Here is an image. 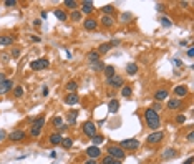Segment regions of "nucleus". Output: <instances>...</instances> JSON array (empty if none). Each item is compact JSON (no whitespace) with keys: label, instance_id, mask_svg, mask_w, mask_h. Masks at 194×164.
Here are the masks:
<instances>
[{"label":"nucleus","instance_id":"nucleus-1","mask_svg":"<svg viewBox=\"0 0 194 164\" xmlns=\"http://www.w3.org/2000/svg\"><path fill=\"white\" fill-rule=\"evenodd\" d=\"M144 118H146V123H148V128H151L153 131H159V126H161V120H159V113H156L154 109L148 108L144 111Z\"/></svg>","mask_w":194,"mask_h":164},{"label":"nucleus","instance_id":"nucleus-2","mask_svg":"<svg viewBox=\"0 0 194 164\" xmlns=\"http://www.w3.org/2000/svg\"><path fill=\"white\" fill-rule=\"evenodd\" d=\"M106 153H108V156H111V158L118 159V161H123V159H125V156H126L125 149H121V147H119L118 144H111V146H108V147H106Z\"/></svg>","mask_w":194,"mask_h":164},{"label":"nucleus","instance_id":"nucleus-3","mask_svg":"<svg viewBox=\"0 0 194 164\" xmlns=\"http://www.w3.org/2000/svg\"><path fill=\"white\" fill-rule=\"evenodd\" d=\"M106 85H108L110 88H123L125 86V78L119 76V75H114L106 80Z\"/></svg>","mask_w":194,"mask_h":164},{"label":"nucleus","instance_id":"nucleus-4","mask_svg":"<svg viewBox=\"0 0 194 164\" xmlns=\"http://www.w3.org/2000/svg\"><path fill=\"white\" fill-rule=\"evenodd\" d=\"M118 146L121 147V149L134 151V149H138V147H139V141H138V139H123Z\"/></svg>","mask_w":194,"mask_h":164},{"label":"nucleus","instance_id":"nucleus-5","mask_svg":"<svg viewBox=\"0 0 194 164\" xmlns=\"http://www.w3.org/2000/svg\"><path fill=\"white\" fill-rule=\"evenodd\" d=\"M81 129H83L85 136H88V138H93V136H96V124H95L93 121H86V123H83V126H81Z\"/></svg>","mask_w":194,"mask_h":164},{"label":"nucleus","instance_id":"nucleus-6","mask_svg":"<svg viewBox=\"0 0 194 164\" xmlns=\"http://www.w3.org/2000/svg\"><path fill=\"white\" fill-rule=\"evenodd\" d=\"M48 67H50V60H47V58H40V60L30 63V68L35 70V71H38V70H47Z\"/></svg>","mask_w":194,"mask_h":164},{"label":"nucleus","instance_id":"nucleus-7","mask_svg":"<svg viewBox=\"0 0 194 164\" xmlns=\"http://www.w3.org/2000/svg\"><path fill=\"white\" fill-rule=\"evenodd\" d=\"M163 138H164V134L161 131H153L149 136L146 138V143L148 144H158V143L163 141Z\"/></svg>","mask_w":194,"mask_h":164},{"label":"nucleus","instance_id":"nucleus-8","mask_svg":"<svg viewBox=\"0 0 194 164\" xmlns=\"http://www.w3.org/2000/svg\"><path fill=\"white\" fill-rule=\"evenodd\" d=\"M25 138H27V133L25 131H22V129H15V131H12V133L9 134V139L10 141H15V143L23 141Z\"/></svg>","mask_w":194,"mask_h":164},{"label":"nucleus","instance_id":"nucleus-9","mask_svg":"<svg viewBox=\"0 0 194 164\" xmlns=\"http://www.w3.org/2000/svg\"><path fill=\"white\" fill-rule=\"evenodd\" d=\"M10 90H14V81L12 80H3L0 83V95H7Z\"/></svg>","mask_w":194,"mask_h":164},{"label":"nucleus","instance_id":"nucleus-10","mask_svg":"<svg viewBox=\"0 0 194 164\" xmlns=\"http://www.w3.org/2000/svg\"><path fill=\"white\" fill-rule=\"evenodd\" d=\"M86 154H88L90 159H96V158H100L101 151H100V147L98 146H90L88 149H86Z\"/></svg>","mask_w":194,"mask_h":164},{"label":"nucleus","instance_id":"nucleus-11","mask_svg":"<svg viewBox=\"0 0 194 164\" xmlns=\"http://www.w3.org/2000/svg\"><path fill=\"white\" fill-rule=\"evenodd\" d=\"M63 101H65V103H67L68 106H75L78 101H80V98H78L76 93H70V95L65 96V100H63Z\"/></svg>","mask_w":194,"mask_h":164},{"label":"nucleus","instance_id":"nucleus-12","mask_svg":"<svg viewBox=\"0 0 194 164\" xmlns=\"http://www.w3.org/2000/svg\"><path fill=\"white\" fill-rule=\"evenodd\" d=\"M168 96H169V93H168V90H164V88H161L156 91V95H154V100L156 101H163V100H168Z\"/></svg>","mask_w":194,"mask_h":164},{"label":"nucleus","instance_id":"nucleus-13","mask_svg":"<svg viewBox=\"0 0 194 164\" xmlns=\"http://www.w3.org/2000/svg\"><path fill=\"white\" fill-rule=\"evenodd\" d=\"M183 106V100H179V98H174V100H168V108L169 109H177Z\"/></svg>","mask_w":194,"mask_h":164},{"label":"nucleus","instance_id":"nucleus-14","mask_svg":"<svg viewBox=\"0 0 194 164\" xmlns=\"http://www.w3.org/2000/svg\"><path fill=\"white\" fill-rule=\"evenodd\" d=\"M14 42H15L14 36H10V35H0V45H2V47H9V45H12Z\"/></svg>","mask_w":194,"mask_h":164},{"label":"nucleus","instance_id":"nucleus-15","mask_svg":"<svg viewBox=\"0 0 194 164\" xmlns=\"http://www.w3.org/2000/svg\"><path fill=\"white\" fill-rule=\"evenodd\" d=\"M101 25L103 27H113L114 25V18L113 17H111V15H103V17H101Z\"/></svg>","mask_w":194,"mask_h":164},{"label":"nucleus","instance_id":"nucleus-16","mask_svg":"<svg viewBox=\"0 0 194 164\" xmlns=\"http://www.w3.org/2000/svg\"><path fill=\"white\" fill-rule=\"evenodd\" d=\"M118 109H119V101L118 100H111L110 105H108V113L114 114V113H118Z\"/></svg>","mask_w":194,"mask_h":164},{"label":"nucleus","instance_id":"nucleus-17","mask_svg":"<svg viewBox=\"0 0 194 164\" xmlns=\"http://www.w3.org/2000/svg\"><path fill=\"white\" fill-rule=\"evenodd\" d=\"M174 95L176 96H186L188 95V86H184V85H177V86H174Z\"/></svg>","mask_w":194,"mask_h":164},{"label":"nucleus","instance_id":"nucleus-18","mask_svg":"<svg viewBox=\"0 0 194 164\" xmlns=\"http://www.w3.org/2000/svg\"><path fill=\"white\" fill-rule=\"evenodd\" d=\"M93 2H83L81 3V13H86V15H90L93 12Z\"/></svg>","mask_w":194,"mask_h":164},{"label":"nucleus","instance_id":"nucleus-19","mask_svg":"<svg viewBox=\"0 0 194 164\" xmlns=\"http://www.w3.org/2000/svg\"><path fill=\"white\" fill-rule=\"evenodd\" d=\"M53 126H55V128H58L60 131L67 129V126L63 124V118H61V116H55V118H53Z\"/></svg>","mask_w":194,"mask_h":164},{"label":"nucleus","instance_id":"nucleus-20","mask_svg":"<svg viewBox=\"0 0 194 164\" xmlns=\"http://www.w3.org/2000/svg\"><path fill=\"white\" fill-rule=\"evenodd\" d=\"M103 73H105L106 80L116 75V73H114V67H113V65H105V68H103Z\"/></svg>","mask_w":194,"mask_h":164},{"label":"nucleus","instance_id":"nucleus-21","mask_svg":"<svg viewBox=\"0 0 194 164\" xmlns=\"http://www.w3.org/2000/svg\"><path fill=\"white\" fill-rule=\"evenodd\" d=\"M61 139H63V136H61L60 133H53V134H50V143L53 146H58L60 143H61Z\"/></svg>","mask_w":194,"mask_h":164},{"label":"nucleus","instance_id":"nucleus-22","mask_svg":"<svg viewBox=\"0 0 194 164\" xmlns=\"http://www.w3.org/2000/svg\"><path fill=\"white\" fill-rule=\"evenodd\" d=\"M96 20H93V18H86L85 20V23H83V27H85V30H95L96 28Z\"/></svg>","mask_w":194,"mask_h":164},{"label":"nucleus","instance_id":"nucleus-23","mask_svg":"<svg viewBox=\"0 0 194 164\" xmlns=\"http://www.w3.org/2000/svg\"><path fill=\"white\" fill-rule=\"evenodd\" d=\"M90 68H91L93 71H103L105 63H103V60H98V61H95V63H90Z\"/></svg>","mask_w":194,"mask_h":164},{"label":"nucleus","instance_id":"nucleus-24","mask_svg":"<svg viewBox=\"0 0 194 164\" xmlns=\"http://www.w3.org/2000/svg\"><path fill=\"white\" fill-rule=\"evenodd\" d=\"M43 126H45V116L37 118V120H33V123H32V128H37V129H42Z\"/></svg>","mask_w":194,"mask_h":164},{"label":"nucleus","instance_id":"nucleus-25","mask_svg":"<svg viewBox=\"0 0 194 164\" xmlns=\"http://www.w3.org/2000/svg\"><path fill=\"white\" fill-rule=\"evenodd\" d=\"M76 120H78V113L76 111H68V114H67V121H68V124H75L76 123Z\"/></svg>","mask_w":194,"mask_h":164},{"label":"nucleus","instance_id":"nucleus-26","mask_svg":"<svg viewBox=\"0 0 194 164\" xmlns=\"http://www.w3.org/2000/svg\"><path fill=\"white\" fill-rule=\"evenodd\" d=\"M111 48H113V47H111V43H110V42H108V43H101L100 47H98V50H96V51L100 53V55H101V53L105 55V53H108Z\"/></svg>","mask_w":194,"mask_h":164},{"label":"nucleus","instance_id":"nucleus-27","mask_svg":"<svg viewBox=\"0 0 194 164\" xmlns=\"http://www.w3.org/2000/svg\"><path fill=\"white\" fill-rule=\"evenodd\" d=\"M98 60H101V58H100V53H98L96 50H91L88 53V61L90 63H95V61H98Z\"/></svg>","mask_w":194,"mask_h":164},{"label":"nucleus","instance_id":"nucleus-28","mask_svg":"<svg viewBox=\"0 0 194 164\" xmlns=\"http://www.w3.org/2000/svg\"><path fill=\"white\" fill-rule=\"evenodd\" d=\"M138 70H139V68H138V65H136V63H128V65H126V71L130 73L131 76L136 75V73H138Z\"/></svg>","mask_w":194,"mask_h":164},{"label":"nucleus","instance_id":"nucleus-29","mask_svg":"<svg viewBox=\"0 0 194 164\" xmlns=\"http://www.w3.org/2000/svg\"><path fill=\"white\" fill-rule=\"evenodd\" d=\"M60 146H63L65 149H70V147L73 146V139L72 138H63L61 139V143H60Z\"/></svg>","mask_w":194,"mask_h":164},{"label":"nucleus","instance_id":"nucleus-30","mask_svg":"<svg viewBox=\"0 0 194 164\" xmlns=\"http://www.w3.org/2000/svg\"><path fill=\"white\" fill-rule=\"evenodd\" d=\"M65 88H67L70 93H76L78 85H76V81H73V80H72V81H68V83H67V86H65Z\"/></svg>","mask_w":194,"mask_h":164},{"label":"nucleus","instance_id":"nucleus-31","mask_svg":"<svg viewBox=\"0 0 194 164\" xmlns=\"http://www.w3.org/2000/svg\"><path fill=\"white\" fill-rule=\"evenodd\" d=\"M101 164H121V161H118V159L111 158V156H105L103 158V162Z\"/></svg>","mask_w":194,"mask_h":164},{"label":"nucleus","instance_id":"nucleus-32","mask_svg":"<svg viewBox=\"0 0 194 164\" xmlns=\"http://www.w3.org/2000/svg\"><path fill=\"white\" fill-rule=\"evenodd\" d=\"M63 5H65V7H68L70 10H75L76 7H78V2H76V0H65Z\"/></svg>","mask_w":194,"mask_h":164},{"label":"nucleus","instance_id":"nucleus-33","mask_svg":"<svg viewBox=\"0 0 194 164\" xmlns=\"http://www.w3.org/2000/svg\"><path fill=\"white\" fill-rule=\"evenodd\" d=\"M55 17L60 20V22H65V20H67L68 17H67V13H65L63 10H55Z\"/></svg>","mask_w":194,"mask_h":164},{"label":"nucleus","instance_id":"nucleus-34","mask_svg":"<svg viewBox=\"0 0 194 164\" xmlns=\"http://www.w3.org/2000/svg\"><path fill=\"white\" fill-rule=\"evenodd\" d=\"M174 156H176V149H173V147H171V149H166V151H164L163 159H169V158H174Z\"/></svg>","mask_w":194,"mask_h":164},{"label":"nucleus","instance_id":"nucleus-35","mask_svg":"<svg viewBox=\"0 0 194 164\" xmlns=\"http://www.w3.org/2000/svg\"><path fill=\"white\" fill-rule=\"evenodd\" d=\"M91 141H93V146H100L103 141H105V138L100 136V134H96V136H93L91 138Z\"/></svg>","mask_w":194,"mask_h":164},{"label":"nucleus","instance_id":"nucleus-36","mask_svg":"<svg viewBox=\"0 0 194 164\" xmlns=\"http://www.w3.org/2000/svg\"><path fill=\"white\" fill-rule=\"evenodd\" d=\"M131 93H133L131 86H123V88H121V95L125 96V98H130V96H131Z\"/></svg>","mask_w":194,"mask_h":164},{"label":"nucleus","instance_id":"nucleus-37","mask_svg":"<svg viewBox=\"0 0 194 164\" xmlns=\"http://www.w3.org/2000/svg\"><path fill=\"white\" fill-rule=\"evenodd\" d=\"M14 96L15 98H22L23 96V86H15L14 88Z\"/></svg>","mask_w":194,"mask_h":164},{"label":"nucleus","instance_id":"nucleus-38","mask_svg":"<svg viewBox=\"0 0 194 164\" xmlns=\"http://www.w3.org/2000/svg\"><path fill=\"white\" fill-rule=\"evenodd\" d=\"M159 22H161V25H163V27H171V25H173V22H171V20H169L168 17H161Z\"/></svg>","mask_w":194,"mask_h":164},{"label":"nucleus","instance_id":"nucleus-39","mask_svg":"<svg viewBox=\"0 0 194 164\" xmlns=\"http://www.w3.org/2000/svg\"><path fill=\"white\" fill-rule=\"evenodd\" d=\"M113 12H114V7L113 5H105V7H103V13H105V15H111Z\"/></svg>","mask_w":194,"mask_h":164},{"label":"nucleus","instance_id":"nucleus-40","mask_svg":"<svg viewBox=\"0 0 194 164\" xmlns=\"http://www.w3.org/2000/svg\"><path fill=\"white\" fill-rule=\"evenodd\" d=\"M70 18H72V20H75V22H78V20L81 18V12L73 10V12H72V15H70Z\"/></svg>","mask_w":194,"mask_h":164},{"label":"nucleus","instance_id":"nucleus-41","mask_svg":"<svg viewBox=\"0 0 194 164\" xmlns=\"http://www.w3.org/2000/svg\"><path fill=\"white\" fill-rule=\"evenodd\" d=\"M40 133H42V129H37V128H32V129H30V136H32V138H38Z\"/></svg>","mask_w":194,"mask_h":164},{"label":"nucleus","instance_id":"nucleus-42","mask_svg":"<svg viewBox=\"0 0 194 164\" xmlns=\"http://www.w3.org/2000/svg\"><path fill=\"white\" fill-rule=\"evenodd\" d=\"M176 123H177V124H184V123H186V116H184V114H177V116H176Z\"/></svg>","mask_w":194,"mask_h":164},{"label":"nucleus","instance_id":"nucleus-43","mask_svg":"<svg viewBox=\"0 0 194 164\" xmlns=\"http://www.w3.org/2000/svg\"><path fill=\"white\" fill-rule=\"evenodd\" d=\"M130 18H131V13H130V12H125V13L121 15V22H130Z\"/></svg>","mask_w":194,"mask_h":164},{"label":"nucleus","instance_id":"nucleus-44","mask_svg":"<svg viewBox=\"0 0 194 164\" xmlns=\"http://www.w3.org/2000/svg\"><path fill=\"white\" fill-rule=\"evenodd\" d=\"M173 65H174L176 68H183V61L179 58H173Z\"/></svg>","mask_w":194,"mask_h":164},{"label":"nucleus","instance_id":"nucleus-45","mask_svg":"<svg viewBox=\"0 0 194 164\" xmlns=\"http://www.w3.org/2000/svg\"><path fill=\"white\" fill-rule=\"evenodd\" d=\"M3 5H5V7H15V5H17V0H5Z\"/></svg>","mask_w":194,"mask_h":164},{"label":"nucleus","instance_id":"nucleus-46","mask_svg":"<svg viewBox=\"0 0 194 164\" xmlns=\"http://www.w3.org/2000/svg\"><path fill=\"white\" fill-rule=\"evenodd\" d=\"M9 138V134H7L5 129H0V141H5V139Z\"/></svg>","mask_w":194,"mask_h":164},{"label":"nucleus","instance_id":"nucleus-47","mask_svg":"<svg viewBox=\"0 0 194 164\" xmlns=\"http://www.w3.org/2000/svg\"><path fill=\"white\" fill-rule=\"evenodd\" d=\"M151 109H154L156 113H159V111H161V103H159V101H156V103L153 105V108H151Z\"/></svg>","mask_w":194,"mask_h":164},{"label":"nucleus","instance_id":"nucleus-48","mask_svg":"<svg viewBox=\"0 0 194 164\" xmlns=\"http://www.w3.org/2000/svg\"><path fill=\"white\" fill-rule=\"evenodd\" d=\"M18 55H20V50L14 48V51H12V56H14V58H18Z\"/></svg>","mask_w":194,"mask_h":164},{"label":"nucleus","instance_id":"nucleus-49","mask_svg":"<svg viewBox=\"0 0 194 164\" xmlns=\"http://www.w3.org/2000/svg\"><path fill=\"white\" fill-rule=\"evenodd\" d=\"M156 10H158V12H163V10H164V5H163V3H156Z\"/></svg>","mask_w":194,"mask_h":164},{"label":"nucleus","instance_id":"nucleus-50","mask_svg":"<svg viewBox=\"0 0 194 164\" xmlns=\"http://www.w3.org/2000/svg\"><path fill=\"white\" fill-rule=\"evenodd\" d=\"M192 55H194V50H192V45H191L189 50H188V56H189V58H192Z\"/></svg>","mask_w":194,"mask_h":164},{"label":"nucleus","instance_id":"nucleus-51","mask_svg":"<svg viewBox=\"0 0 194 164\" xmlns=\"http://www.w3.org/2000/svg\"><path fill=\"white\" fill-rule=\"evenodd\" d=\"M192 139H194V133H192V131H189V134H188V141L191 143Z\"/></svg>","mask_w":194,"mask_h":164},{"label":"nucleus","instance_id":"nucleus-52","mask_svg":"<svg viewBox=\"0 0 194 164\" xmlns=\"http://www.w3.org/2000/svg\"><path fill=\"white\" fill-rule=\"evenodd\" d=\"M30 40H32V42H37V43H38V42H40V36H35V35H33V36H30Z\"/></svg>","mask_w":194,"mask_h":164},{"label":"nucleus","instance_id":"nucleus-53","mask_svg":"<svg viewBox=\"0 0 194 164\" xmlns=\"http://www.w3.org/2000/svg\"><path fill=\"white\" fill-rule=\"evenodd\" d=\"M111 43V47H118L119 45V40H113V42H110Z\"/></svg>","mask_w":194,"mask_h":164},{"label":"nucleus","instance_id":"nucleus-54","mask_svg":"<svg viewBox=\"0 0 194 164\" xmlns=\"http://www.w3.org/2000/svg\"><path fill=\"white\" fill-rule=\"evenodd\" d=\"M42 95H43V96H47V95H48V88H47V86H43V90H42Z\"/></svg>","mask_w":194,"mask_h":164},{"label":"nucleus","instance_id":"nucleus-55","mask_svg":"<svg viewBox=\"0 0 194 164\" xmlns=\"http://www.w3.org/2000/svg\"><path fill=\"white\" fill-rule=\"evenodd\" d=\"M85 164H96V159H88V161H85Z\"/></svg>","mask_w":194,"mask_h":164},{"label":"nucleus","instance_id":"nucleus-56","mask_svg":"<svg viewBox=\"0 0 194 164\" xmlns=\"http://www.w3.org/2000/svg\"><path fill=\"white\" fill-rule=\"evenodd\" d=\"M33 25H35V27H40V25H42V20H35Z\"/></svg>","mask_w":194,"mask_h":164},{"label":"nucleus","instance_id":"nucleus-57","mask_svg":"<svg viewBox=\"0 0 194 164\" xmlns=\"http://www.w3.org/2000/svg\"><path fill=\"white\" fill-rule=\"evenodd\" d=\"M184 164H192V158H188V159L184 161Z\"/></svg>","mask_w":194,"mask_h":164},{"label":"nucleus","instance_id":"nucleus-58","mask_svg":"<svg viewBox=\"0 0 194 164\" xmlns=\"http://www.w3.org/2000/svg\"><path fill=\"white\" fill-rule=\"evenodd\" d=\"M3 80H5V75H3V73H0V83H2Z\"/></svg>","mask_w":194,"mask_h":164}]
</instances>
